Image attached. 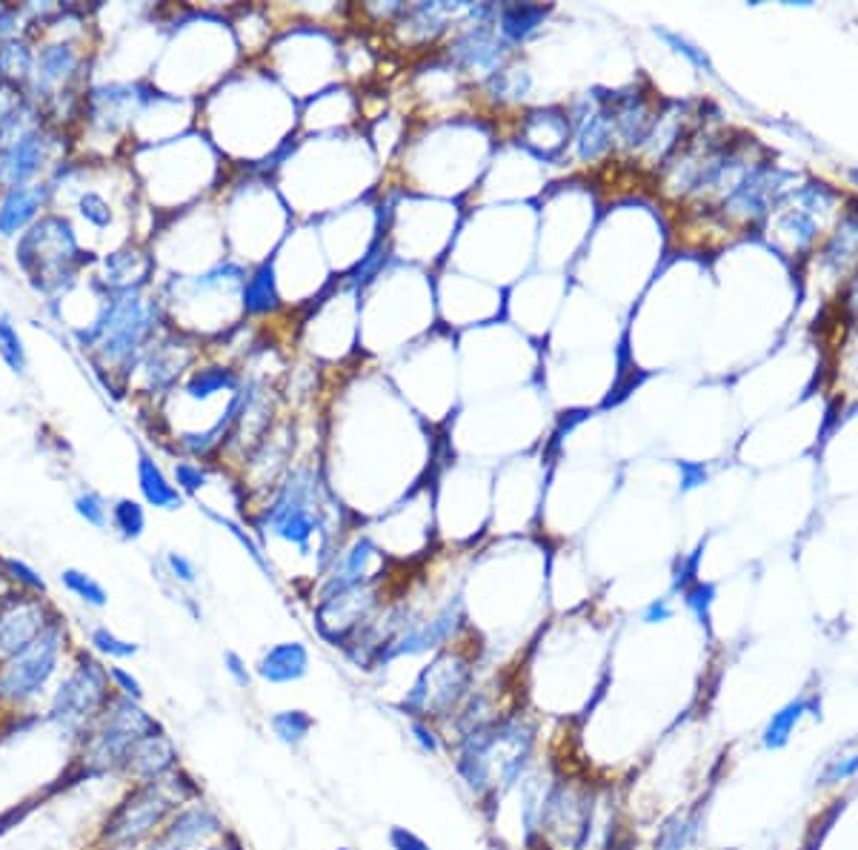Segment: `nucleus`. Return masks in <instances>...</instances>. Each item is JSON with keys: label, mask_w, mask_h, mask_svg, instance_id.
<instances>
[{"label": "nucleus", "mask_w": 858, "mask_h": 850, "mask_svg": "<svg viewBox=\"0 0 858 850\" xmlns=\"http://www.w3.org/2000/svg\"><path fill=\"white\" fill-rule=\"evenodd\" d=\"M152 330H155V307H146L135 290H129L109 301L101 315L75 335L83 347L98 350L106 367H126Z\"/></svg>", "instance_id": "1"}, {"label": "nucleus", "mask_w": 858, "mask_h": 850, "mask_svg": "<svg viewBox=\"0 0 858 850\" xmlns=\"http://www.w3.org/2000/svg\"><path fill=\"white\" fill-rule=\"evenodd\" d=\"M63 639L66 636H63L61 622L52 619L32 647H26L21 656L0 664V702L3 705H26L35 696H41L43 687L58 667Z\"/></svg>", "instance_id": "2"}, {"label": "nucleus", "mask_w": 858, "mask_h": 850, "mask_svg": "<svg viewBox=\"0 0 858 850\" xmlns=\"http://www.w3.org/2000/svg\"><path fill=\"white\" fill-rule=\"evenodd\" d=\"M78 252L81 247L69 221L61 215H46L29 232H23L15 258L35 284L43 278L41 287H46V281L69 275V270L78 264Z\"/></svg>", "instance_id": "3"}, {"label": "nucleus", "mask_w": 858, "mask_h": 850, "mask_svg": "<svg viewBox=\"0 0 858 850\" xmlns=\"http://www.w3.org/2000/svg\"><path fill=\"white\" fill-rule=\"evenodd\" d=\"M318 481L309 470H301L289 478L278 498L269 504L264 513L266 530L281 541H289L295 547H301L304 553L309 550V539L321 530V510H318Z\"/></svg>", "instance_id": "4"}, {"label": "nucleus", "mask_w": 858, "mask_h": 850, "mask_svg": "<svg viewBox=\"0 0 858 850\" xmlns=\"http://www.w3.org/2000/svg\"><path fill=\"white\" fill-rule=\"evenodd\" d=\"M109 702V670L95 659H83L75 673L58 687L49 719L61 727L66 736H78L92 719H98Z\"/></svg>", "instance_id": "5"}, {"label": "nucleus", "mask_w": 858, "mask_h": 850, "mask_svg": "<svg viewBox=\"0 0 858 850\" xmlns=\"http://www.w3.org/2000/svg\"><path fill=\"white\" fill-rule=\"evenodd\" d=\"M470 679V664L455 653H441L418 676L401 707L409 716H447L467 696Z\"/></svg>", "instance_id": "6"}, {"label": "nucleus", "mask_w": 858, "mask_h": 850, "mask_svg": "<svg viewBox=\"0 0 858 850\" xmlns=\"http://www.w3.org/2000/svg\"><path fill=\"white\" fill-rule=\"evenodd\" d=\"M172 808H175V802L155 782H141V788L129 793L121 808L109 816V822L103 828V842L115 845V848L132 845L158 828Z\"/></svg>", "instance_id": "7"}, {"label": "nucleus", "mask_w": 858, "mask_h": 850, "mask_svg": "<svg viewBox=\"0 0 858 850\" xmlns=\"http://www.w3.org/2000/svg\"><path fill=\"white\" fill-rule=\"evenodd\" d=\"M18 121L21 112L0 129V135L12 132L6 141H0V189L29 187L49 158V138L38 126H18Z\"/></svg>", "instance_id": "8"}, {"label": "nucleus", "mask_w": 858, "mask_h": 850, "mask_svg": "<svg viewBox=\"0 0 858 850\" xmlns=\"http://www.w3.org/2000/svg\"><path fill=\"white\" fill-rule=\"evenodd\" d=\"M49 610L46 604L29 596H18L0 607V664L21 656L26 647H32L35 639L46 630Z\"/></svg>", "instance_id": "9"}, {"label": "nucleus", "mask_w": 858, "mask_h": 850, "mask_svg": "<svg viewBox=\"0 0 858 850\" xmlns=\"http://www.w3.org/2000/svg\"><path fill=\"white\" fill-rule=\"evenodd\" d=\"M507 43L501 41V35L498 32H492L490 23L478 21L472 23L470 29H464L455 41H452L450 46V55L455 58V63L458 66H464V69H478V72H484V75H495V72H501V63H504V58H507Z\"/></svg>", "instance_id": "10"}, {"label": "nucleus", "mask_w": 858, "mask_h": 850, "mask_svg": "<svg viewBox=\"0 0 858 850\" xmlns=\"http://www.w3.org/2000/svg\"><path fill=\"white\" fill-rule=\"evenodd\" d=\"M461 627V610L458 607H444L432 622L415 624L404 630L395 642H389L387 653H381V659H398V656H418V653H429L435 647H441L444 642H450L455 636V630Z\"/></svg>", "instance_id": "11"}, {"label": "nucleus", "mask_w": 858, "mask_h": 850, "mask_svg": "<svg viewBox=\"0 0 858 850\" xmlns=\"http://www.w3.org/2000/svg\"><path fill=\"white\" fill-rule=\"evenodd\" d=\"M49 187L46 184H29V187L3 189L0 195V238H18L23 229L38 224V215L46 207Z\"/></svg>", "instance_id": "12"}, {"label": "nucleus", "mask_w": 858, "mask_h": 850, "mask_svg": "<svg viewBox=\"0 0 858 850\" xmlns=\"http://www.w3.org/2000/svg\"><path fill=\"white\" fill-rule=\"evenodd\" d=\"M81 69V52L72 41L46 43L43 49L35 52V72H32V86L35 92H41L43 98L55 89H61L63 83H69Z\"/></svg>", "instance_id": "13"}, {"label": "nucleus", "mask_w": 858, "mask_h": 850, "mask_svg": "<svg viewBox=\"0 0 858 850\" xmlns=\"http://www.w3.org/2000/svg\"><path fill=\"white\" fill-rule=\"evenodd\" d=\"M804 716L821 719V696H818V690L801 693L796 699H790L787 705L778 707L776 713L770 716V722L761 730V747L764 750H781V747L790 745L793 730L801 725Z\"/></svg>", "instance_id": "14"}, {"label": "nucleus", "mask_w": 858, "mask_h": 850, "mask_svg": "<svg viewBox=\"0 0 858 850\" xmlns=\"http://www.w3.org/2000/svg\"><path fill=\"white\" fill-rule=\"evenodd\" d=\"M255 673L269 685H292L309 673V650L301 642H281L269 647Z\"/></svg>", "instance_id": "15"}, {"label": "nucleus", "mask_w": 858, "mask_h": 850, "mask_svg": "<svg viewBox=\"0 0 858 850\" xmlns=\"http://www.w3.org/2000/svg\"><path fill=\"white\" fill-rule=\"evenodd\" d=\"M375 559V547L369 539H358L341 559L335 561V570L332 576L324 584V599H332V596H341V593H349L355 587H367L369 584V564Z\"/></svg>", "instance_id": "16"}, {"label": "nucleus", "mask_w": 858, "mask_h": 850, "mask_svg": "<svg viewBox=\"0 0 858 850\" xmlns=\"http://www.w3.org/2000/svg\"><path fill=\"white\" fill-rule=\"evenodd\" d=\"M175 762H178L175 745L169 742V736L161 730V733L143 736L141 742L132 747V753L126 759V770L135 773L141 782H158L166 770L175 768Z\"/></svg>", "instance_id": "17"}, {"label": "nucleus", "mask_w": 858, "mask_h": 850, "mask_svg": "<svg viewBox=\"0 0 858 850\" xmlns=\"http://www.w3.org/2000/svg\"><path fill=\"white\" fill-rule=\"evenodd\" d=\"M575 144L581 161H595L613 144V115L590 101V109L575 115Z\"/></svg>", "instance_id": "18"}, {"label": "nucleus", "mask_w": 858, "mask_h": 850, "mask_svg": "<svg viewBox=\"0 0 858 850\" xmlns=\"http://www.w3.org/2000/svg\"><path fill=\"white\" fill-rule=\"evenodd\" d=\"M221 828L218 816L206 808H189L181 816H175V822L166 828V833L149 850H184L195 845L198 839H204L209 833Z\"/></svg>", "instance_id": "19"}, {"label": "nucleus", "mask_w": 858, "mask_h": 850, "mask_svg": "<svg viewBox=\"0 0 858 850\" xmlns=\"http://www.w3.org/2000/svg\"><path fill=\"white\" fill-rule=\"evenodd\" d=\"M138 487H141V496L149 507L178 510L184 504V493L164 476V470L158 467V461L149 453L138 456Z\"/></svg>", "instance_id": "20"}, {"label": "nucleus", "mask_w": 858, "mask_h": 850, "mask_svg": "<svg viewBox=\"0 0 858 850\" xmlns=\"http://www.w3.org/2000/svg\"><path fill=\"white\" fill-rule=\"evenodd\" d=\"M550 9L544 6H530V3H507V6H498L495 15H498V35L507 46H515V43H524L527 38H532L538 32V26L544 23Z\"/></svg>", "instance_id": "21"}, {"label": "nucleus", "mask_w": 858, "mask_h": 850, "mask_svg": "<svg viewBox=\"0 0 858 850\" xmlns=\"http://www.w3.org/2000/svg\"><path fill=\"white\" fill-rule=\"evenodd\" d=\"M278 304H281V298H278V290H275V270H272L269 261H264L258 270L246 278L244 310L249 315H266V312L278 310Z\"/></svg>", "instance_id": "22"}, {"label": "nucleus", "mask_w": 858, "mask_h": 850, "mask_svg": "<svg viewBox=\"0 0 858 850\" xmlns=\"http://www.w3.org/2000/svg\"><path fill=\"white\" fill-rule=\"evenodd\" d=\"M613 124L618 126V132L624 135L627 144L644 141V135H647V129H650V112H647V104H644V98H641L638 92L618 98V106H615L613 112Z\"/></svg>", "instance_id": "23"}, {"label": "nucleus", "mask_w": 858, "mask_h": 850, "mask_svg": "<svg viewBox=\"0 0 858 850\" xmlns=\"http://www.w3.org/2000/svg\"><path fill=\"white\" fill-rule=\"evenodd\" d=\"M238 390V375L229 367H204V370H195L186 381L184 395L192 398V401H209L212 395L218 393H232Z\"/></svg>", "instance_id": "24"}, {"label": "nucleus", "mask_w": 858, "mask_h": 850, "mask_svg": "<svg viewBox=\"0 0 858 850\" xmlns=\"http://www.w3.org/2000/svg\"><path fill=\"white\" fill-rule=\"evenodd\" d=\"M35 72V52L29 49V43L9 38L0 43V78L6 83H26L32 81Z\"/></svg>", "instance_id": "25"}, {"label": "nucleus", "mask_w": 858, "mask_h": 850, "mask_svg": "<svg viewBox=\"0 0 858 850\" xmlns=\"http://www.w3.org/2000/svg\"><path fill=\"white\" fill-rule=\"evenodd\" d=\"M75 209H78V215H81L83 221L92 229H98V232L109 229L112 221H115V209L109 204V198L103 192H98V189H81L78 198H75Z\"/></svg>", "instance_id": "26"}, {"label": "nucleus", "mask_w": 858, "mask_h": 850, "mask_svg": "<svg viewBox=\"0 0 858 850\" xmlns=\"http://www.w3.org/2000/svg\"><path fill=\"white\" fill-rule=\"evenodd\" d=\"M272 733L284 742V745H301L309 736V730L315 727V719L309 716L307 710H281L269 719Z\"/></svg>", "instance_id": "27"}, {"label": "nucleus", "mask_w": 858, "mask_h": 850, "mask_svg": "<svg viewBox=\"0 0 858 850\" xmlns=\"http://www.w3.org/2000/svg\"><path fill=\"white\" fill-rule=\"evenodd\" d=\"M61 581L63 587L72 593V596H78L83 604H89V607H106L109 604V593L103 590L101 581H95L89 573H83V570H75V567H66L61 573Z\"/></svg>", "instance_id": "28"}, {"label": "nucleus", "mask_w": 858, "mask_h": 850, "mask_svg": "<svg viewBox=\"0 0 858 850\" xmlns=\"http://www.w3.org/2000/svg\"><path fill=\"white\" fill-rule=\"evenodd\" d=\"M698 833V816H681L675 813L673 819L664 822V828L658 830L655 850H684Z\"/></svg>", "instance_id": "29"}, {"label": "nucleus", "mask_w": 858, "mask_h": 850, "mask_svg": "<svg viewBox=\"0 0 858 850\" xmlns=\"http://www.w3.org/2000/svg\"><path fill=\"white\" fill-rule=\"evenodd\" d=\"M0 358L6 361V367H9L12 373L18 375L26 373V367H29L21 332H18V327H15L6 315H0Z\"/></svg>", "instance_id": "30"}, {"label": "nucleus", "mask_w": 858, "mask_h": 850, "mask_svg": "<svg viewBox=\"0 0 858 850\" xmlns=\"http://www.w3.org/2000/svg\"><path fill=\"white\" fill-rule=\"evenodd\" d=\"M487 89L498 101H518L532 89V78L524 69H501L487 81Z\"/></svg>", "instance_id": "31"}, {"label": "nucleus", "mask_w": 858, "mask_h": 850, "mask_svg": "<svg viewBox=\"0 0 858 850\" xmlns=\"http://www.w3.org/2000/svg\"><path fill=\"white\" fill-rule=\"evenodd\" d=\"M112 524H115V530L121 533V539L135 541L141 539L143 530H146V513H143V507L138 501L121 498V501H115V507H112Z\"/></svg>", "instance_id": "32"}, {"label": "nucleus", "mask_w": 858, "mask_h": 850, "mask_svg": "<svg viewBox=\"0 0 858 850\" xmlns=\"http://www.w3.org/2000/svg\"><path fill=\"white\" fill-rule=\"evenodd\" d=\"M858 773V747L856 750H841L836 756H830L824 762V768L818 773L816 785L821 788H830V785H841L847 779H853Z\"/></svg>", "instance_id": "33"}, {"label": "nucleus", "mask_w": 858, "mask_h": 850, "mask_svg": "<svg viewBox=\"0 0 858 850\" xmlns=\"http://www.w3.org/2000/svg\"><path fill=\"white\" fill-rule=\"evenodd\" d=\"M858 252V218L856 215H850V218H844L841 221V227H838L836 238L830 241V247H827V264H847L853 255Z\"/></svg>", "instance_id": "34"}, {"label": "nucleus", "mask_w": 858, "mask_h": 850, "mask_svg": "<svg viewBox=\"0 0 858 850\" xmlns=\"http://www.w3.org/2000/svg\"><path fill=\"white\" fill-rule=\"evenodd\" d=\"M684 604H687V610L693 613L695 619H698V624L710 633V610H713L715 604V584L713 581H695V584H690L684 593Z\"/></svg>", "instance_id": "35"}, {"label": "nucleus", "mask_w": 858, "mask_h": 850, "mask_svg": "<svg viewBox=\"0 0 858 850\" xmlns=\"http://www.w3.org/2000/svg\"><path fill=\"white\" fill-rule=\"evenodd\" d=\"M89 644H92L98 653L109 656V659H132V656L138 653V644L118 639L109 627H95V630L89 633Z\"/></svg>", "instance_id": "36"}, {"label": "nucleus", "mask_w": 858, "mask_h": 850, "mask_svg": "<svg viewBox=\"0 0 858 850\" xmlns=\"http://www.w3.org/2000/svg\"><path fill=\"white\" fill-rule=\"evenodd\" d=\"M75 513H78L86 524L98 527V530H106V524H109L106 501H103L98 493H92V490H83V493L75 496Z\"/></svg>", "instance_id": "37"}, {"label": "nucleus", "mask_w": 858, "mask_h": 850, "mask_svg": "<svg viewBox=\"0 0 858 850\" xmlns=\"http://www.w3.org/2000/svg\"><path fill=\"white\" fill-rule=\"evenodd\" d=\"M655 35H658L661 41L670 43L678 55H684V58L693 63V66H698L701 72L713 75V63H710V58L704 55V49H698V46H693L687 38H681V35H675V32H667V29H655Z\"/></svg>", "instance_id": "38"}, {"label": "nucleus", "mask_w": 858, "mask_h": 850, "mask_svg": "<svg viewBox=\"0 0 858 850\" xmlns=\"http://www.w3.org/2000/svg\"><path fill=\"white\" fill-rule=\"evenodd\" d=\"M0 567L6 570V576L12 581H18L21 587H26L29 593H38V596H43L46 593V581L26 564V561L21 559H3L0 561Z\"/></svg>", "instance_id": "39"}, {"label": "nucleus", "mask_w": 858, "mask_h": 850, "mask_svg": "<svg viewBox=\"0 0 858 850\" xmlns=\"http://www.w3.org/2000/svg\"><path fill=\"white\" fill-rule=\"evenodd\" d=\"M701 559H704V541L695 547L687 559L675 561V570H673V590L675 593H684L690 584H695V581H698V567H701Z\"/></svg>", "instance_id": "40"}, {"label": "nucleus", "mask_w": 858, "mask_h": 850, "mask_svg": "<svg viewBox=\"0 0 858 850\" xmlns=\"http://www.w3.org/2000/svg\"><path fill=\"white\" fill-rule=\"evenodd\" d=\"M175 481H178V490L181 493H198L206 484V473L201 470V464L195 461H178L175 464Z\"/></svg>", "instance_id": "41"}, {"label": "nucleus", "mask_w": 858, "mask_h": 850, "mask_svg": "<svg viewBox=\"0 0 858 850\" xmlns=\"http://www.w3.org/2000/svg\"><path fill=\"white\" fill-rule=\"evenodd\" d=\"M409 733H412L415 745L421 747L424 753H432V756L441 753V739H438L435 727L429 725L427 719H412V722H409Z\"/></svg>", "instance_id": "42"}, {"label": "nucleus", "mask_w": 858, "mask_h": 850, "mask_svg": "<svg viewBox=\"0 0 858 850\" xmlns=\"http://www.w3.org/2000/svg\"><path fill=\"white\" fill-rule=\"evenodd\" d=\"M109 682H112L115 690H118L121 696H126V699H132V702H141L143 699L141 682H138L132 673H126L123 667H109Z\"/></svg>", "instance_id": "43"}, {"label": "nucleus", "mask_w": 858, "mask_h": 850, "mask_svg": "<svg viewBox=\"0 0 858 850\" xmlns=\"http://www.w3.org/2000/svg\"><path fill=\"white\" fill-rule=\"evenodd\" d=\"M166 567L172 573V579L181 581V584H195L198 581V570L192 559H186L184 553H166Z\"/></svg>", "instance_id": "44"}, {"label": "nucleus", "mask_w": 858, "mask_h": 850, "mask_svg": "<svg viewBox=\"0 0 858 850\" xmlns=\"http://www.w3.org/2000/svg\"><path fill=\"white\" fill-rule=\"evenodd\" d=\"M675 467H678V473H681V490H684V493L701 487V484L707 481V476H710L707 467L698 464V461H675Z\"/></svg>", "instance_id": "45"}, {"label": "nucleus", "mask_w": 858, "mask_h": 850, "mask_svg": "<svg viewBox=\"0 0 858 850\" xmlns=\"http://www.w3.org/2000/svg\"><path fill=\"white\" fill-rule=\"evenodd\" d=\"M387 839L392 850H432L418 833H412L407 828H389Z\"/></svg>", "instance_id": "46"}, {"label": "nucleus", "mask_w": 858, "mask_h": 850, "mask_svg": "<svg viewBox=\"0 0 858 850\" xmlns=\"http://www.w3.org/2000/svg\"><path fill=\"white\" fill-rule=\"evenodd\" d=\"M384 258H387V255H384L381 244H375V247L369 249L367 255H364V261L358 264V270L352 272V284H361V281H367L369 275L378 270V264H381Z\"/></svg>", "instance_id": "47"}, {"label": "nucleus", "mask_w": 858, "mask_h": 850, "mask_svg": "<svg viewBox=\"0 0 858 850\" xmlns=\"http://www.w3.org/2000/svg\"><path fill=\"white\" fill-rule=\"evenodd\" d=\"M224 667H226V673H229V676L235 679V685H238V687H249V682H252V676H249V670H246L244 659H241V656H238L235 650H226V653H224Z\"/></svg>", "instance_id": "48"}, {"label": "nucleus", "mask_w": 858, "mask_h": 850, "mask_svg": "<svg viewBox=\"0 0 858 850\" xmlns=\"http://www.w3.org/2000/svg\"><path fill=\"white\" fill-rule=\"evenodd\" d=\"M670 619H673V607L667 599H655L644 607V622L647 624H661L670 622Z\"/></svg>", "instance_id": "49"}, {"label": "nucleus", "mask_w": 858, "mask_h": 850, "mask_svg": "<svg viewBox=\"0 0 858 850\" xmlns=\"http://www.w3.org/2000/svg\"><path fill=\"white\" fill-rule=\"evenodd\" d=\"M850 307H853L858 315V278H856V284H853V292H850Z\"/></svg>", "instance_id": "50"}, {"label": "nucleus", "mask_w": 858, "mask_h": 850, "mask_svg": "<svg viewBox=\"0 0 858 850\" xmlns=\"http://www.w3.org/2000/svg\"><path fill=\"white\" fill-rule=\"evenodd\" d=\"M850 178H853V181L858 184V169H850Z\"/></svg>", "instance_id": "51"}, {"label": "nucleus", "mask_w": 858, "mask_h": 850, "mask_svg": "<svg viewBox=\"0 0 858 850\" xmlns=\"http://www.w3.org/2000/svg\"><path fill=\"white\" fill-rule=\"evenodd\" d=\"M338 850H349V848H338Z\"/></svg>", "instance_id": "52"}, {"label": "nucleus", "mask_w": 858, "mask_h": 850, "mask_svg": "<svg viewBox=\"0 0 858 850\" xmlns=\"http://www.w3.org/2000/svg\"><path fill=\"white\" fill-rule=\"evenodd\" d=\"M0 581H3V576H0Z\"/></svg>", "instance_id": "53"}]
</instances>
